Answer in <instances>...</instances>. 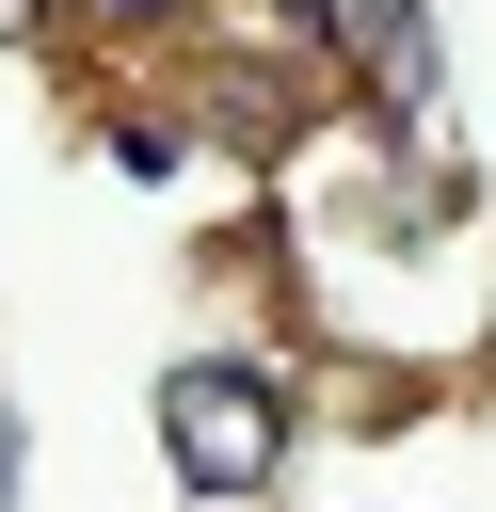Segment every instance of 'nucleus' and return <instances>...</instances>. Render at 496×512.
Wrapping results in <instances>:
<instances>
[{
	"instance_id": "obj_1",
	"label": "nucleus",
	"mask_w": 496,
	"mask_h": 512,
	"mask_svg": "<svg viewBox=\"0 0 496 512\" xmlns=\"http://www.w3.org/2000/svg\"><path fill=\"white\" fill-rule=\"evenodd\" d=\"M160 448H176L192 496H256V480L288 464V400H272L256 368L192 352V368H160Z\"/></svg>"
},
{
	"instance_id": "obj_2",
	"label": "nucleus",
	"mask_w": 496,
	"mask_h": 512,
	"mask_svg": "<svg viewBox=\"0 0 496 512\" xmlns=\"http://www.w3.org/2000/svg\"><path fill=\"white\" fill-rule=\"evenodd\" d=\"M32 16H48V0H0V32H32Z\"/></svg>"
},
{
	"instance_id": "obj_3",
	"label": "nucleus",
	"mask_w": 496,
	"mask_h": 512,
	"mask_svg": "<svg viewBox=\"0 0 496 512\" xmlns=\"http://www.w3.org/2000/svg\"><path fill=\"white\" fill-rule=\"evenodd\" d=\"M96 16H160V0H96Z\"/></svg>"
}]
</instances>
